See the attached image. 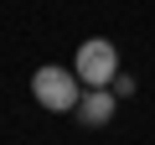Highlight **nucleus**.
I'll list each match as a JSON object with an SVG mask.
<instances>
[{"mask_svg": "<svg viewBox=\"0 0 155 145\" xmlns=\"http://www.w3.org/2000/svg\"><path fill=\"white\" fill-rule=\"evenodd\" d=\"M114 93H119V99H129V93H134V78H129V72H119V78H114Z\"/></svg>", "mask_w": 155, "mask_h": 145, "instance_id": "nucleus-4", "label": "nucleus"}, {"mask_svg": "<svg viewBox=\"0 0 155 145\" xmlns=\"http://www.w3.org/2000/svg\"><path fill=\"white\" fill-rule=\"evenodd\" d=\"M72 72L83 78V88H114V78H119L114 42L109 36H88L83 47H78V57H72Z\"/></svg>", "mask_w": 155, "mask_h": 145, "instance_id": "nucleus-2", "label": "nucleus"}, {"mask_svg": "<svg viewBox=\"0 0 155 145\" xmlns=\"http://www.w3.org/2000/svg\"><path fill=\"white\" fill-rule=\"evenodd\" d=\"M31 99H36L41 109H52V114H67V109L83 104V78H78L72 67L47 62V67L31 72Z\"/></svg>", "mask_w": 155, "mask_h": 145, "instance_id": "nucleus-1", "label": "nucleus"}, {"mask_svg": "<svg viewBox=\"0 0 155 145\" xmlns=\"http://www.w3.org/2000/svg\"><path fill=\"white\" fill-rule=\"evenodd\" d=\"M114 109H119V93H114V88H88V93H83V104H78L72 114L83 119L88 130H98V124H109V119H114Z\"/></svg>", "mask_w": 155, "mask_h": 145, "instance_id": "nucleus-3", "label": "nucleus"}]
</instances>
